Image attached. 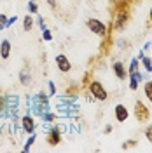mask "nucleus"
Returning a JSON list of instances; mask_svg holds the SVG:
<instances>
[{"mask_svg":"<svg viewBox=\"0 0 152 153\" xmlns=\"http://www.w3.org/2000/svg\"><path fill=\"white\" fill-rule=\"evenodd\" d=\"M89 92H91V96H93L95 99H98V101H107V97H108V92L105 91V87L102 85L98 80H95V82L89 84Z\"/></svg>","mask_w":152,"mask_h":153,"instance_id":"1","label":"nucleus"},{"mask_svg":"<svg viewBox=\"0 0 152 153\" xmlns=\"http://www.w3.org/2000/svg\"><path fill=\"white\" fill-rule=\"evenodd\" d=\"M87 28L91 30V33H95L98 37H105V35H107V26H105V23L98 21V19H87Z\"/></svg>","mask_w":152,"mask_h":153,"instance_id":"2","label":"nucleus"},{"mask_svg":"<svg viewBox=\"0 0 152 153\" xmlns=\"http://www.w3.org/2000/svg\"><path fill=\"white\" fill-rule=\"evenodd\" d=\"M135 117H136V120H138V122H145V120L150 117L149 108L143 105L142 101H136V103H135Z\"/></svg>","mask_w":152,"mask_h":153,"instance_id":"3","label":"nucleus"},{"mask_svg":"<svg viewBox=\"0 0 152 153\" xmlns=\"http://www.w3.org/2000/svg\"><path fill=\"white\" fill-rule=\"evenodd\" d=\"M56 66L61 73H68L72 70V65H70V59H68L65 54H58L56 56Z\"/></svg>","mask_w":152,"mask_h":153,"instance_id":"4","label":"nucleus"},{"mask_svg":"<svg viewBox=\"0 0 152 153\" xmlns=\"http://www.w3.org/2000/svg\"><path fill=\"white\" fill-rule=\"evenodd\" d=\"M128 19H129V14H128V10H119L117 12V16H115V23H114V26H115V30H121L128 25Z\"/></svg>","mask_w":152,"mask_h":153,"instance_id":"5","label":"nucleus"},{"mask_svg":"<svg viewBox=\"0 0 152 153\" xmlns=\"http://www.w3.org/2000/svg\"><path fill=\"white\" fill-rule=\"evenodd\" d=\"M21 127H23L25 132H28V134L35 132V120H33L30 115H25V117L21 118Z\"/></svg>","mask_w":152,"mask_h":153,"instance_id":"6","label":"nucleus"},{"mask_svg":"<svg viewBox=\"0 0 152 153\" xmlns=\"http://www.w3.org/2000/svg\"><path fill=\"white\" fill-rule=\"evenodd\" d=\"M114 113H115V120H117V122H126L128 117H129V111H128V108H126L124 105H117L115 106Z\"/></svg>","mask_w":152,"mask_h":153,"instance_id":"7","label":"nucleus"},{"mask_svg":"<svg viewBox=\"0 0 152 153\" xmlns=\"http://www.w3.org/2000/svg\"><path fill=\"white\" fill-rule=\"evenodd\" d=\"M47 143L51 146H56V144L61 143V134H59V129L58 127H53L47 134Z\"/></svg>","mask_w":152,"mask_h":153,"instance_id":"8","label":"nucleus"},{"mask_svg":"<svg viewBox=\"0 0 152 153\" xmlns=\"http://www.w3.org/2000/svg\"><path fill=\"white\" fill-rule=\"evenodd\" d=\"M112 70H114L115 76H117L119 80H126V75H128V73H126V68H124V65L121 63V61H115Z\"/></svg>","mask_w":152,"mask_h":153,"instance_id":"9","label":"nucleus"},{"mask_svg":"<svg viewBox=\"0 0 152 153\" xmlns=\"http://www.w3.org/2000/svg\"><path fill=\"white\" fill-rule=\"evenodd\" d=\"M142 80H143V76L140 75L138 71H135V73H129V89H131V91H136Z\"/></svg>","mask_w":152,"mask_h":153,"instance_id":"10","label":"nucleus"},{"mask_svg":"<svg viewBox=\"0 0 152 153\" xmlns=\"http://www.w3.org/2000/svg\"><path fill=\"white\" fill-rule=\"evenodd\" d=\"M9 56H11V42L5 38L0 44V57L2 59H9Z\"/></svg>","mask_w":152,"mask_h":153,"instance_id":"11","label":"nucleus"},{"mask_svg":"<svg viewBox=\"0 0 152 153\" xmlns=\"http://www.w3.org/2000/svg\"><path fill=\"white\" fill-rule=\"evenodd\" d=\"M19 80H21L23 85H28L30 82H32V76H30V73L26 70H21V71H19Z\"/></svg>","mask_w":152,"mask_h":153,"instance_id":"12","label":"nucleus"},{"mask_svg":"<svg viewBox=\"0 0 152 153\" xmlns=\"http://www.w3.org/2000/svg\"><path fill=\"white\" fill-rule=\"evenodd\" d=\"M32 26H33V16H25V19H23V28L26 30H32Z\"/></svg>","mask_w":152,"mask_h":153,"instance_id":"13","label":"nucleus"},{"mask_svg":"<svg viewBox=\"0 0 152 153\" xmlns=\"http://www.w3.org/2000/svg\"><path fill=\"white\" fill-rule=\"evenodd\" d=\"M142 63L143 66H145V70L149 71V73H152V59L149 56H142Z\"/></svg>","mask_w":152,"mask_h":153,"instance_id":"14","label":"nucleus"},{"mask_svg":"<svg viewBox=\"0 0 152 153\" xmlns=\"http://www.w3.org/2000/svg\"><path fill=\"white\" fill-rule=\"evenodd\" d=\"M143 91H145V96H147V99L152 103V82H147L145 85H143Z\"/></svg>","mask_w":152,"mask_h":153,"instance_id":"15","label":"nucleus"},{"mask_svg":"<svg viewBox=\"0 0 152 153\" xmlns=\"http://www.w3.org/2000/svg\"><path fill=\"white\" fill-rule=\"evenodd\" d=\"M135 71H138V57L131 59V65H129V71L128 73H135Z\"/></svg>","mask_w":152,"mask_h":153,"instance_id":"16","label":"nucleus"},{"mask_svg":"<svg viewBox=\"0 0 152 153\" xmlns=\"http://www.w3.org/2000/svg\"><path fill=\"white\" fill-rule=\"evenodd\" d=\"M145 137H147L149 143H152V124L145 127Z\"/></svg>","mask_w":152,"mask_h":153,"instance_id":"17","label":"nucleus"},{"mask_svg":"<svg viewBox=\"0 0 152 153\" xmlns=\"http://www.w3.org/2000/svg\"><path fill=\"white\" fill-rule=\"evenodd\" d=\"M5 108H7V99L4 96H0V115L5 111Z\"/></svg>","mask_w":152,"mask_h":153,"instance_id":"18","label":"nucleus"},{"mask_svg":"<svg viewBox=\"0 0 152 153\" xmlns=\"http://www.w3.org/2000/svg\"><path fill=\"white\" fill-rule=\"evenodd\" d=\"M28 10H30V12H32V14H37L38 7H37V4H35L33 0H30V2H28Z\"/></svg>","mask_w":152,"mask_h":153,"instance_id":"19","label":"nucleus"},{"mask_svg":"<svg viewBox=\"0 0 152 153\" xmlns=\"http://www.w3.org/2000/svg\"><path fill=\"white\" fill-rule=\"evenodd\" d=\"M33 141H35V134L32 132V136H30V139H28V143L25 144V148H23V150H25V152H28L30 146H32V143H33Z\"/></svg>","mask_w":152,"mask_h":153,"instance_id":"20","label":"nucleus"},{"mask_svg":"<svg viewBox=\"0 0 152 153\" xmlns=\"http://www.w3.org/2000/svg\"><path fill=\"white\" fill-rule=\"evenodd\" d=\"M42 37H44V40H53V35H51V31H49V30H44V31H42Z\"/></svg>","mask_w":152,"mask_h":153,"instance_id":"21","label":"nucleus"},{"mask_svg":"<svg viewBox=\"0 0 152 153\" xmlns=\"http://www.w3.org/2000/svg\"><path fill=\"white\" fill-rule=\"evenodd\" d=\"M16 21H18V18H16V16H14V18H11V19H7V23H5V28H9L11 25H14Z\"/></svg>","mask_w":152,"mask_h":153,"instance_id":"22","label":"nucleus"},{"mask_svg":"<svg viewBox=\"0 0 152 153\" xmlns=\"http://www.w3.org/2000/svg\"><path fill=\"white\" fill-rule=\"evenodd\" d=\"M37 23H38V26H40V30L44 31V30H46V23H44V19L38 18V19H37Z\"/></svg>","mask_w":152,"mask_h":153,"instance_id":"23","label":"nucleus"},{"mask_svg":"<svg viewBox=\"0 0 152 153\" xmlns=\"http://www.w3.org/2000/svg\"><path fill=\"white\" fill-rule=\"evenodd\" d=\"M49 92H51V96L54 94V84L53 82H49Z\"/></svg>","mask_w":152,"mask_h":153,"instance_id":"24","label":"nucleus"},{"mask_svg":"<svg viewBox=\"0 0 152 153\" xmlns=\"http://www.w3.org/2000/svg\"><path fill=\"white\" fill-rule=\"evenodd\" d=\"M49 5H51V7H54V5H56V0H49Z\"/></svg>","mask_w":152,"mask_h":153,"instance_id":"25","label":"nucleus"},{"mask_svg":"<svg viewBox=\"0 0 152 153\" xmlns=\"http://www.w3.org/2000/svg\"><path fill=\"white\" fill-rule=\"evenodd\" d=\"M149 19H150V23H152V7H150V10H149Z\"/></svg>","mask_w":152,"mask_h":153,"instance_id":"26","label":"nucleus"},{"mask_svg":"<svg viewBox=\"0 0 152 153\" xmlns=\"http://www.w3.org/2000/svg\"><path fill=\"white\" fill-rule=\"evenodd\" d=\"M33 2H35V0H33Z\"/></svg>","mask_w":152,"mask_h":153,"instance_id":"27","label":"nucleus"}]
</instances>
